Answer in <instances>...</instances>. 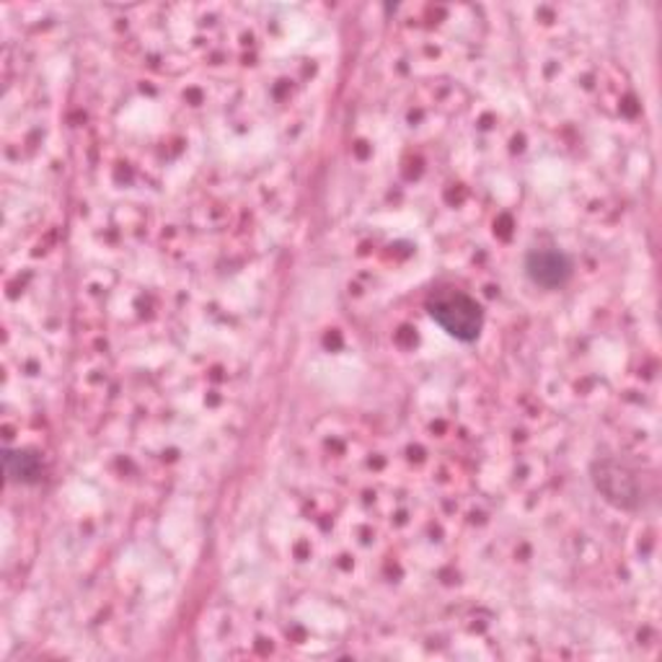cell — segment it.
Here are the masks:
<instances>
[{"instance_id": "1", "label": "cell", "mask_w": 662, "mask_h": 662, "mask_svg": "<svg viewBox=\"0 0 662 662\" xmlns=\"http://www.w3.org/2000/svg\"><path fill=\"white\" fill-rule=\"evenodd\" d=\"M429 316L459 342H474L484 326V311L463 290H438L427 303Z\"/></svg>"}, {"instance_id": "2", "label": "cell", "mask_w": 662, "mask_h": 662, "mask_svg": "<svg viewBox=\"0 0 662 662\" xmlns=\"http://www.w3.org/2000/svg\"><path fill=\"white\" fill-rule=\"evenodd\" d=\"M525 272L546 290H557L570 279L572 264L559 249H536L525 259Z\"/></svg>"}, {"instance_id": "3", "label": "cell", "mask_w": 662, "mask_h": 662, "mask_svg": "<svg viewBox=\"0 0 662 662\" xmlns=\"http://www.w3.org/2000/svg\"><path fill=\"white\" fill-rule=\"evenodd\" d=\"M39 469V461L26 450H5V471L11 482H37Z\"/></svg>"}]
</instances>
